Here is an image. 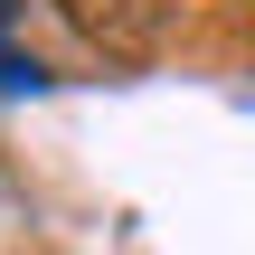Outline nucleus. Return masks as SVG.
<instances>
[{
    "label": "nucleus",
    "instance_id": "obj_2",
    "mask_svg": "<svg viewBox=\"0 0 255 255\" xmlns=\"http://www.w3.org/2000/svg\"><path fill=\"white\" fill-rule=\"evenodd\" d=\"M19 9H28V0H0V95H28V85H47V66L9 47V19H19Z\"/></svg>",
    "mask_w": 255,
    "mask_h": 255
},
{
    "label": "nucleus",
    "instance_id": "obj_1",
    "mask_svg": "<svg viewBox=\"0 0 255 255\" xmlns=\"http://www.w3.org/2000/svg\"><path fill=\"white\" fill-rule=\"evenodd\" d=\"M76 38H85V57H104V66H142L151 47H161V0H47Z\"/></svg>",
    "mask_w": 255,
    "mask_h": 255
}]
</instances>
